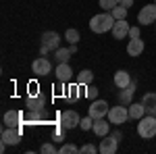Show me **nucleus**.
<instances>
[{"instance_id": "1a4fd4ad", "label": "nucleus", "mask_w": 156, "mask_h": 154, "mask_svg": "<svg viewBox=\"0 0 156 154\" xmlns=\"http://www.w3.org/2000/svg\"><path fill=\"white\" fill-rule=\"evenodd\" d=\"M117 148H119V140H117L115 135H104V140H102L100 146H98V152L115 154V152H117Z\"/></svg>"}, {"instance_id": "f8f14e48", "label": "nucleus", "mask_w": 156, "mask_h": 154, "mask_svg": "<svg viewBox=\"0 0 156 154\" xmlns=\"http://www.w3.org/2000/svg\"><path fill=\"white\" fill-rule=\"evenodd\" d=\"M23 123V113L21 110H6L4 113V125L6 127H19Z\"/></svg>"}, {"instance_id": "39448f33", "label": "nucleus", "mask_w": 156, "mask_h": 154, "mask_svg": "<svg viewBox=\"0 0 156 154\" xmlns=\"http://www.w3.org/2000/svg\"><path fill=\"white\" fill-rule=\"evenodd\" d=\"M58 123L65 127V129H75L79 123H81V117L75 113V110H65L58 117Z\"/></svg>"}, {"instance_id": "4468645a", "label": "nucleus", "mask_w": 156, "mask_h": 154, "mask_svg": "<svg viewBox=\"0 0 156 154\" xmlns=\"http://www.w3.org/2000/svg\"><path fill=\"white\" fill-rule=\"evenodd\" d=\"M44 108H46V100H44V96H27V110H40V113H44Z\"/></svg>"}, {"instance_id": "c756f323", "label": "nucleus", "mask_w": 156, "mask_h": 154, "mask_svg": "<svg viewBox=\"0 0 156 154\" xmlns=\"http://www.w3.org/2000/svg\"><path fill=\"white\" fill-rule=\"evenodd\" d=\"M117 4H119V0H100V6H102L104 11H108V13L112 11Z\"/></svg>"}, {"instance_id": "f704fd0d", "label": "nucleus", "mask_w": 156, "mask_h": 154, "mask_svg": "<svg viewBox=\"0 0 156 154\" xmlns=\"http://www.w3.org/2000/svg\"><path fill=\"white\" fill-rule=\"evenodd\" d=\"M112 135H115V138H117V140H119V142H121V138H123V133H121V131H115V133H112Z\"/></svg>"}, {"instance_id": "f257e3e1", "label": "nucleus", "mask_w": 156, "mask_h": 154, "mask_svg": "<svg viewBox=\"0 0 156 154\" xmlns=\"http://www.w3.org/2000/svg\"><path fill=\"white\" fill-rule=\"evenodd\" d=\"M112 25H115V17H112V13H98L94 15L92 19H90V29L94 31V34H104V31H110L112 29Z\"/></svg>"}, {"instance_id": "c85d7f7f", "label": "nucleus", "mask_w": 156, "mask_h": 154, "mask_svg": "<svg viewBox=\"0 0 156 154\" xmlns=\"http://www.w3.org/2000/svg\"><path fill=\"white\" fill-rule=\"evenodd\" d=\"M79 96H81V92H79V83L69 85V98H71V100H77Z\"/></svg>"}, {"instance_id": "cd10ccee", "label": "nucleus", "mask_w": 156, "mask_h": 154, "mask_svg": "<svg viewBox=\"0 0 156 154\" xmlns=\"http://www.w3.org/2000/svg\"><path fill=\"white\" fill-rule=\"evenodd\" d=\"M98 92H100V90H98L96 85H92V83H90V85L85 88V92H83V94L87 96L90 100H96V98H98Z\"/></svg>"}, {"instance_id": "20e7f679", "label": "nucleus", "mask_w": 156, "mask_h": 154, "mask_svg": "<svg viewBox=\"0 0 156 154\" xmlns=\"http://www.w3.org/2000/svg\"><path fill=\"white\" fill-rule=\"evenodd\" d=\"M127 119H129V108L125 106V104L112 106L110 110H108V121H110L112 125H123Z\"/></svg>"}, {"instance_id": "5701e85b", "label": "nucleus", "mask_w": 156, "mask_h": 154, "mask_svg": "<svg viewBox=\"0 0 156 154\" xmlns=\"http://www.w3.org/2000/svg\"><path fill=\"white\" fill-rule=\"evenodd\" d=\"M65 40H67L69 44H79V40H81V36H79V31H77V29H73V27H69V29L65 31Z\"/></svg>"}, {"instance_id": "6ab92c4d", "label": "nucleus", "mask_w": 156, "mask_h": 154, "mask_svg": "<svg viewBox=\"0 0 156 154\" xmlns=\"http://www.w3.org/2000/svg\"><path fill=\"white\" fill-rule=\"evenodd\" d=\"M133 94H135V81H131L127 88H123V90H121V96H119V98H121V104H125V106H127V104H131Z\"/></svg>"}, {"instance_id": "a211bd4d", "label": "nucleus", "mask_w": 156, "mask_h": 154, "mask_svg": "<svg viewBox=\"0 0 156 154\" xmlns=\"http://www.w3.org/2000/svg\"><path fill=\"white\" fill-rule=\"evenodd\" d=\"M92 131L96 133L98 138H104V135H108V131H110V121L96 119V121H94V127H92Z\"/></svg>"}, {"instance_id": "423d86ee", "label": "nucleus", "mask_w": 156, "mask_h": 154, "mask_svg": "<svg viewBox=\"0 0 156 154\" xmlns=\"http://www.w3.org/2000/svg\"><path fill=\"white\" fill-rule=\"evenodd\" d=\"M137 23L140 25L156 23V4H146L144 9L137 13Z\"/></svg>"}, {"instance_id": "bb28decb", "label": "nucleus", "mask_w": 156, "mask_h": 154, "mask_svg": "<svg viewBox=\"0 0 156 154\" xmlns=\"http://www.w3.org/2000/svg\"><path fill=\"white\" fill-rule=\"evenodd\" d=\"M92 127H94V119L90 117V115L81 119V123H79V129H83V131H90Z\"/></svg>"}, {"instance_id": "aec40b11", "label": "nucleus", "mask_w": 156, "mask_h": 154, "mask_svg": "<svg viewBox=\"0 0 156 154\" xmlns=\"http://www.w3.org/2000/svg\"><path fill=\"white\" fill-rule=\"evenodd\" d=\"M144 115H146V106L142 104V102H131V104H129V119L140 121Z\"/></svg>"}, {"instance_id": "a878e982", "label": "nucleus", "mask_w": 156, "mask_h": 154, "mask_svg": "<svg viewBox=\"0 0 156 154\" xmlns=\"http://www.w3.org/2000/svg\"><path fill=\"white\" fill-rule=\"evenodd\" d=\"M52 140H54V142H60V144H62V140H65V127H62L60 123H56V127H54V135H52Z\"/></svg>"}, {"instance_id": "9d476101", "label": "nucleus", "mask_w": 156, "mask_h": 154, "mask_svg": "<svg viewBox=\"0 0 156 154\" xmlns=\"http://www.w3.org/2000/svg\"><path fill=\"white\" fill-rule=\"evenodd\" d=\"M42 46L48 50H58L60 48V36L56 31H44L42 34Z\"/></svg>"}, {"instance_id": "473e14b6", "label": "nucleus", "mask_w": 156, "mask_h": 154, "mask_svg": "<svg viewBox=\"0 0 156 154\" xmlns=\"http://www.w3.org/2000/svg\"><path fill=\"white\" fill-rule=\"evenodd\" d=\"M129 38L135 40V38H140V27L135 25V27H129Z\"/></svg>"}, {"instance_id": "2f4dec72", "label": "nucleus", "mask_w": 156, "mask_h": 154, "mask_svg": "<svg viewBox=\"0 0 156 154\" xmlns=\"http://www.w3.org/2000/svg\"><path fill=\"white\" fill-rule=\"evenodd\" d=\"M81 154H96V146H94V144H85V146H81Z\"/></svg>"}, {"instance_id": "393cba45", "label": "nucleus", "mask_w": 156, "mask_h": 154, "mask_svg": "<svg viewBox=\"0 0 156 154\" xmlns=\"http://www.w3.org/2000/svg\"><path fill=\"white\" fill-rule=\"evenodd\" d=\"M127 11H129V9H127V6H123V4H117V6H115V9H112V17H115V21H119V19H125V17H127Z\"/></svg>"}, {"instance_id": "ddd939ff", "label": "nucleus", "mask_w": 156, "mask_h": 154, "mask_svg": "<svg viewBox=\"0 0 156 154\" xmlns=\"http://www.w3.org/2000/svg\"><path fill=\"white\" fill-rule=\"evenodd\" d=\"M56 79L58 81H65V83H69L73 79V69H71V65L69 63H58V67H56Z\"/></svg>"}, {"instance_id": "7ed1b4c3", "label": "nucleus", "mask_w": 156, "mask_h": 154, "mask_svg": "<svg viewBox=\"0 0 156 154\" xmlns=\"http://www.w3.org/2000/svg\"><path fill=\"white\" fill-rule=\"evenodd\" d=\"M108 110H110V106H108V102L106 100H92V104H90V108H87V115L94 119H104L108 117Z\"/></svg>"}, {"instance_id": "b1692460", "label": "nucleus", "mask_w": 156, "mask_h": 154, "mask_svg": "<svg viewBox=\"0 0 156 154\" xmlns=\"http://www.w3.org/2000/svg\"><path fill=\"white\" fill-rule=\"evenodd\" d=\"M60 154H81V148H77L75 144H65L62 142V146L58 148Z\"/></svg>"}, {"instance_id": "dca6fc26", "label": "nucleus", "mask_w": 156, "mask_h": 154, "mask_svg": "<svg viewBox=\"0 0 156 154\" xmlns=\"http://www.w3.org/2000/svg\"><path fill=\"white\" fill-rule=\"evenodd\" d=\"M142 104L146 106V115H156V92H146Z\"/></svg>"}, {"instance_id": "0eeeda50", "label": "nucleus", "mask_w": 156, "mask_h": 154, "mask_svg": "<svg viewBox=\"0 0 156 154\" xmlns=\"http://www.w3.org/2000/svg\"><path fill=\"white\" fill-rule=\"evenodd\" d=\"M2 142L9 146H17L21 142V129L19 127H4L2 129Z\"/></svg>"}, {"instance_id": "2eb2a0df", "label": "nucleus", "mask_w": 156, "mask_h": 154, "mask_svg": "<svg viewBox=\"0 0 156 154\" xmlns=\"http://www.w3.org/2000/svg\"><path fill=\"white\" fill-rule=\"evenodd\" d=\"M131 81H133V79H131V75H129V71H123V69H121V71H117V73H115V77H112V83H115L119 90L127 88Z\"/></svg>"}, {"instance_id": "f03ea898", "label": "nucleus", "mask_w": 156, "mask_h": 154, "mask_svg": "<svg viewBox=\"0 0 156 154\" xmlns=\"http://www.w3.org/2000/svg\"><path fill=\"white\" fill-rule=\"evenodd\" d=\"M137 133L140 138L144 140H150L156 135V115H144L137 123Z\"/></svg>"}, {"instance_id": "c9c22d12", "label": "nucleus", "mask_w": 156, "mask_h": 154, "mask_svg": "<svg viewBox=\"0 0 156 154\" xmlns=\"http://www.w3.org/2000/svg\"><path fill=\"white\" fill-rule=\"evenodd\" d=\"M154 4H156V0H154Z\"/></svg>"}, {"instance_id": "412c9836", "label": "nucleus", "mask_w": 156, "mask_h": 154, "mask_svg": "<svg viewBox=\"0 0 156 154\" xmlns=\"http://www.w3.org/2000/svg\"><path fill=\"white\" fill-rule=\"evenodd\" d=\"M71 56H73L71 48H58V50H54V59L58 60V63H69Z\"/></svg>"}, {"instance_id": "f3484780", "label": "nucleus", "mask_w": 156, "mask_h": 154, "mask_svg": "<svg viewBox=\"0 0 156 154\" xmlns=\"http://www.w3.org/2000/svg\"><path fill=\"white\" fill-rule=\"evenodd\" d=\"M144 48H146V44H144V40H142V38L129 40V46H127V54H129V56H140V54L144 52Z\"/></svg>"}, {"instance_id": "7c9ffc66", "label": "nucleus", "mask_w": 156, "mask_h": 154, "mask_svg": "<svg viewBox=\"0 0 156 154\" xmlns=\"http://www.w3.org/2000/svg\"><path fill=\"white\" fill-rule=\"evenodd\" d=\"M40 152L42 154H54V152H58V150H56V148H54V144H44V146H42V148H40Z\"/></svg>"}, {"instance_id": "4be33fe9", "label": "nucleus", "mask_w": 156, "mask_h": 154, "mask_svg": "<svg viewBox=\"0 0 156 154\" xmlns=\"http://www.w3.org/2000/svg\"><path fill=\"white\" fill-rule=\"evenodd\" d=\"M92 81H94V73L90 71V69L79 71V75H77V83H79V85H90Z\"/></svg>"}, {"instance_id": "e433bc0d", "label": "nucleus", "mask_w": 156, "mask_h": 154, "mask_svg": "<svg viewBox=\"0 0 156 154\" xmlns=\"http://www.w3.org/2000/svg\"><path fill=\"white\" fill-rule=\"evenodd\" d=\"M154 25H156V23H154Z\"/></svg>"}, {"instance_id": "9b49d317", "label": "nucleus", "mask_w": 156, "mask_h": 154, "mask_svg": "<svg viewBox=\"0 0 156 154\" xmlns=\"http://www.w3.org/2000/svg\"><path fill=\"white\" fill-rule=\"evenodd\" d=\"M127 36H129V23L125 19L115 21V25H112V38L115 40H125Z\"/></svg>"}, {"instance_id": "72a5a7b5", "label": "nucleus", "mask_w": 156, "mask_h": 154, "mask_svg": "<svg viewBox=\"0 0 156 154\" xmlns=\"http://www.w3.org/2000/svg\"><path fill=\"white\" fill-rule=\"evenodd\" d=\"M119 4H123V6H127V9H129V6L133 4V0H119Z\"/></svg>"}, {"instance_id": "6e6552de", "label": "nucleus", "mask_w": 156, "mask_h": 154, "mask_svg": "<svg viewBox=\"0 0 156 154\" xmlns=\"http://www.w3.org/2000/svg\"><path fill=\"white\" fill-rule=\"evenodd\" d=\"M31 71L36 75H40V77H44V75H48L52 71V65H50V60L46 56H40V59H36L31 63Z\"/></svg>"}]
</instances>
